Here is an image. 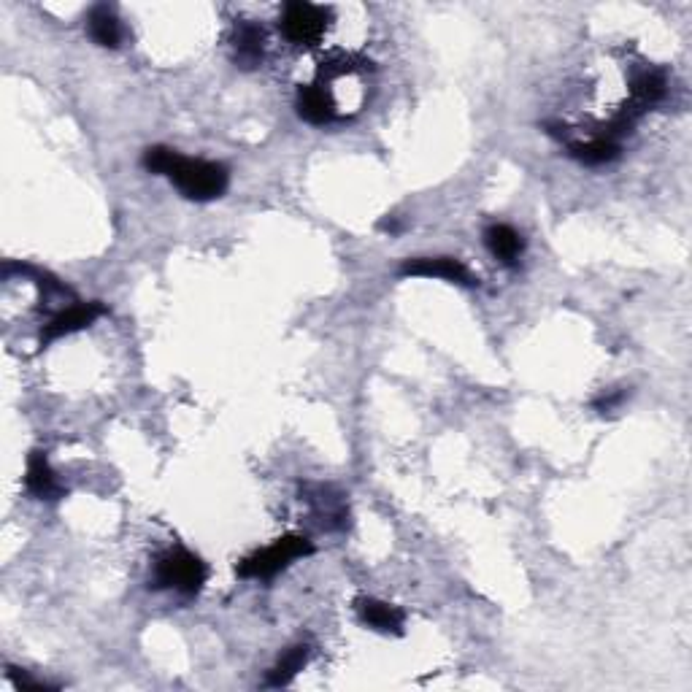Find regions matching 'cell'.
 <instances>
[{
	"instance_id": "obj_1",
	"label": "cell",
	"mask_w": 692,
	"mask_h": 692,
	"mask_svg": "<svg viewBox=\"0 0 692 692\" xmlns=\"http://www.w3.org/2000/svg\"><path fill=\"white\" fill-rule=\"evenodd\" d=\"M176 190L182 192L184 198L190 201H214L222 192L228 190L230 173L222 163L214 160H192V157H182L179 152L173 155L168 173H165Z\"/></svg>"
},
{
	"instance_id": "obj_2",
	"label": "cell",
	"mask_w": 692,
	"mask_h": 692,
	"mask_svg": "<svg viewBox=\"0 0 692 692\" xmlns=\"http://www.w3.org/2000/svg\"><path fill=\"white\" fill-rule=\"evenodd\" d=\"M209 579V568L201 557L187 549H168L157 557L155 563V587L160 590H176L182 595H198Z\"/></svg>"
},
{
	"instance_id": "obj_3",
	"label": "cell",
	"mask_w": 692,
	"mask_h": 692,
	"mask_svg": "<svg viewBox=\"0 0 692 692\" xmlns=\"http://www.w3.org/2000/svg\"><path fill=\"white\" fill-rule=\"evenodd\" d=\"M311 552H314V544L309 538L298 536V533H287V536L276 538L271 547L246 557L244 563L238 565V576H244V579H271L279 571H284L292 560L309 557Z\"/></svg>"
},
{
	"instance_id": "obj_4",
	"label": "cell",
	"mask_w": 692,
	"mask_h": 692,
	"mask_svg": "<svg viewBox=\"0 0 692 692\" xmlns=\"http://www.w3.org/2000/svg\"><path fill=\"white\" fill-rule=\"evenodd\" d=\"M328 11L322 6H314V3H303V0H295V3H287L282 11V28L284 38L295 46H314L319 44V38L325 36V28H328Z\"/></svg>"
},
{
	"instance_id": "obj_5",
	"label": "cell",
	"mask_w": 692,
	"mask_h": 692,
	"mask_svg": "<svg viewBox=\"0 0 692 692\" xmlns=\"http://www.w3.org/2000/svg\"><path fill=\"white\" fill-rule=\"evenodd\" d=\"M403 276H422V279H444L460 287H476V279L468 268L455 257H414L401 265Z\"/></svg>"
},
{
	"instance_id": "obj_6",
	"label": "cell",
	"mask_w": 692,
	"mask_h": 692,
	"mask_svg": "<svg viewBox=\"0 0 692 692\" xmlns=\"http://www.w3.org/2000/svg\"><path fill=\"white\" fill-rule=\"evenodd\" d=\"M103 314H106V306H103V303H76L71 309L60 311L52 322H46L44 330H41V341L49 344V341H57V338L79 333V330L90 328L92 322L98 317H103Z\"/></svg>"
},
{
	"instance_id": "obj_7",
	"label": "cell",
	"mask_w": 692,
	"mask_h": 692,
	"mask_svg": "<svg viewBox=\"0 0 692 692\" xmlns=\"http://www.w3.org/2000/svg\"><path fill=\"white\" fill-rule=\"evenodd\" d=\"M25 484H28L30 495L38 498V501H57V498L65 495V487L57 482L55 471H52V465L46 460V452H41V449L30 452Z\"/></svg>"
},
{
	"instance_id": "obj_8",
	"label": "cell",
	"mask_w": 692,
	"mask_h": 692,
	"mask_svg": "<svg viewBox=\"0 0 692 692\" xmlns=\"http://www.w3.org/2000/svg\"><path fill=\"white\" fill-rule=\"evenodd\" d=\"M263 49V28L255 25V22H246V19L236 22V28H233V57H236V63L246 71H252V68L263 63Z\"/></svg>"
},
{
	"instance_id": "obj_9",
	"label": "cell",
	"mask_w": 692,
	"mask_h": 692,
	"mask_svg": "<svg viewBox=\"0 0 692 692\" xmlns=\"http://www.w3.org/2000/svg\"><path fill=\"white\" fill-rule=\"evenodd\" d=\"M665 90H668V82H665V73L660 68L638 73L636 82H633V101H630L628 111L638 119L649 106L663 101Z\"/></svg>"
},
{
	"instance_id": "obj_10",
	"label": "cell",
	"mask_w": 692,
	"mask_h": 692,
	"mask_svg": "<svg viewBox=\"0 0 692 692\" xmlns=\"http://www.w3.org/2000/svg\"><path fill=\"white\" fill-rule=\"evenodd\" d=\"M357 614L368 628L379 630V633H401L406 614L401 609H395L390 603L376 601V598H360L357 601Z\"/></svg>"
},
{
	"instance_id": "obj_11",
	"label": "cell",
	"mask_w": 692,
	"mask_h": 692,
	"mask_svg": "<svg viewBox=\"0 0 692 692\" xmlns=\"http://www.w3.org/2000/svg\"><path fill=\"white\" fill-rule=\"evenodd\" d=\"M484 246L503 265H514L522 257V252H525V241H522V236L511 225H490V228L484 230Z\"/></svg>"
},
{
	"instance_id": "obj_12",
	"label": "cell",
	"mask_w": 692,
	"mask_h": 692,
	"mask_svg": "<svg viewBox=\"0 0 692 692\" xmlns=\"http://www.w3.org/2000/svg\"><path fill=\"white\" fill-rule=\"evenodd\" d=\"M295 106H298L301 119H306L311 125H328L336 119V106L322 87H301Z\"/></svg>"
},
{
	"instance_id": "obj_13",
	"label": "cell",
	"mask_w": 692,
	"mask_h": 692,
	"mask_svg": "<svg viewBox=\"0 0 692 692\" xmlns=\"http://www.w3.org/2000/svg\"><path fill=\"white\" fill-rule=\"evenodd\" d=\"M87 30H90V38L98 46H106V49H117L122 44V25H119L117 14L109 9V6H95L87 17Z\"/></svg>"
},
{
	"instance_id": "obj_14",
	"label": "cell",
	"mask_w": 692,
	"mask_h": 692,
	"mask_svg": "<svg viewBox=\"0 0 692 692\" xmlns=\"http://www.w3.org/2000/svg\"><path fill=\"white\" fill-rule=\"evenodd\" d=\"M571 157L584 165H606L620 157V141L606 136H595L587 144H571Z\"/></svg>"
},
{
	"instance_id": "obj_15",
	"label": "cell",
	"mask_w": 692,
	"mask_h": 692,
	"mask_svg": "<svg viewBox=\"0 0 692 692\" xmlns=\"http://www.w3.org/2000/svg\"><path fill=\"white\" fill-rule=\"evenodd\" d=\"M309 652L311 649L306 647V644H298V647L287 649L282 660L271 668V674H268L265 682L271 684V687H284V684H290L295 676L301 674L303 665L309 663Z\"/></svg>"
},
{
	"instance_id": "obj_16",
	"label": "cell",
	"mask_w": 692,
	"mask_h": 692,
	"mask_svg": "<svg viewBox=\"0 0 692 692\" xmlns=\"http://www.w3.org/2000/svg\"><path fill=\"white\" fill-rule=\"evenodd\" d=\"M173 155H176V152L168 149V146H149V149L144 152V157H141V163H144V168L149 173H160V176H165Z\"/></svg>"
},
{
	"instance_id": "obj_17",
	"label": "cell",
	"mask_w": 692,
	"mask_h": 692,
	"mask_svg": "<svg viewBox=\"0 0 692 692\" xmlns=\"http://www.w3.org/2000/svg\"><path fill=\"white\" fill-rule=\"evenodd\" d=\"M622 401H625V392H622V390H617V392H603L601 398H598V401L592 403V406H595V409L601 411V414H609V411L617 409V406H620Z\"/></svg>"
}]
</instances>
